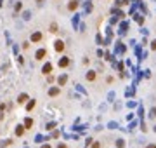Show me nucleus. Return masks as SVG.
I'll list each match as a JSON object with an SVG mask.
<instances>
[{
	"label": "nucleus",
	"mask_w": 156,
	"mask_h": 148,
	"mask_svg": "<svg viewBox=\"0 0 156 148\" xmlns=\"http://www.w3.org/2000/svg\"><path fill=\"white\" fill-rule=\"evenodd\" d=\"M116 146H118V148H123V146H125L123 139H118V141H116Z\"/></svg>",
	"instance_id": "nucleus-13"
},
{
	"label": "nucleus",
	"mask_w": 156,
	"mask_h": 148,
	"mask_svg": "<svg viewBox=\"0 0 156 148\" xmlns=\"http://www.w3.org/2000/svg\"><path fill=\"white\" fill-rule=\"evenodd\" d=\"M76 7H78V2H76V0H71V2H69V5H68V9L69 10H75Z\"/></svg>",
	"instance_id": "nucleus-4"
},
{
	"label": "nucleus",
	"mask_w": 156,
	"mask_h": 148,
	"mask_svg": "<svg viewBox=\"0 0 156 148\" xmlns=\"http://www.w3.org/2000/svg\"><path fill=\"white\" fill-rule=\"evenodd\" d=\"M50 70H52V65H50V63H47V65L43 66V73H50Z\"/></svg>",
	"instance_id": "nucleus-8"
},
{
	"label": "nucleus",
	"mask_w": 156,
	"mask_h": 148,
	"mask_svg": "<svg viewBox=\"0 0 156 148\" xmlns=\"http://www.w3.org/2000/svg\"><path fill=\"white\" fill-rule=\"evenodd\" d=\"M68 65H69V59L68 58H63L61 61H59V66H61V68H64V66H68Z\"/></svg>",
	"instance_id": "nucleus-3"
},
{
	"label": "nucleus",
	"mask_w": 156,
	"mask_h": 148,
	"mask_svg": "<svg viewBox=\"0 0 156 148\" xmlns=\"http://www.w3.org/2000/svg\"><path fill=\"white\" fill-rule=\"evenodd\" d=\"M31 126H33V120H31V118H26V120H24V127L31 129Z\"/></svg>",
	"instance_id": "nucleus-6"
},
{
	"label": "nucleus",
	"mask_w": 156,
	"mask_h": 148,
	"mask_svg": "<svg viewBox=\"0 0 156 148\" xmlns=\"http://www.w3.org/2000/svg\"><path fill=\"white\" fill-rule=\"evenodd\" d=\"M49 94H50V96H57V94H59V87H52L49 91Z\"/></svg>",
	"instance_id": "nucleus-7"
},
{
	"label": "nucleus",
	"mask_w": 156,
	"mask_h": 148,
	"mask_svg": "<svg viewBox=\"0 0 156 148\" xmlns=\"http://www.w3.org/2000/svg\"><path fill=\"white\" fill-rule=\"evenodd\" d=\"M151 49L156 51V40H153V42H151Z\"/></svg>",
	"instance_id": "nucleus-15"
},
{
	"label": "nucleus",
	"mask_w": 156,
	"mask_h": 148,
	"mask_svg": "<svg viewBox=\"0 0 156 148\" xmlns=\"http://www.w3.org/2000/svg\"><path fill=\"white\" fill-rule=\"evenodd\" d=\"M42 148H50V146H49V145H43V146H42Z\"/></svg>",
	"instance_id": "nucleus-20"
},
{
	"label": "nucleus",
	"mask_w": 156,
	"mask_h": 148,
	"mask_svg": "<svg viewBox=\"0 0 156 148\" xmlns=\"http://www.w3.org/2000/svg\"><path fill=\"white\" fill-rule=\"evenodd\" d=\"M50 31H57V24H56V23L50 24Z\"/></svg>",
	"instance_id": "nucleus-14"
},
{
	"label": "nucleus",
	"mask_w": 156,
	"mask_h": 148,
	"mask_svg": "<svg viewBox=\"0 0 156 148\" xmlns=\"http://www.w3.org/2000/svg\"><path fill=\"white\" fill-rule=\"evenodd\" d=\"M54 47H56V51H57V52H61V51H64V42H61V40H57Z\"/></svg>",
	"instance_id": "nucleus-1"
},
{
	"label": "nucleus",
	"mask_w": 156,
	"mask_h": 148,
	"mask_svg": "<svg viewBox=\"0 0 156 148\" xmlns=\"http://www.w3.org/2000/svg\"><path fill=\"white\" fill-rule=\"evenodd\" d=\"M92 148H99V143H94V145H92Z\"/></svg>",
	"instance_id": "nucleus-17"
},
{
	"label": "nucleus",
	"mask_w": 156,
	"mask_h": 148,
	"mask_svg": "<svg viewBox=\"0 0 156 148\" xmlns=\"http://www.w3.org/2000/svg\"><path fill=\"white\" fill-rule=\"evenodd\" d=\"M57 148H66V145H59V146Z\"/></svg>",
	"instance_id": "nucleus-19"
},
{
	"label": "nucleus",
	"mask_w": 156,
	"mask_h": 148,
	"mask_svg": "<svg viewBox=\"0 0 156 148\" xmlns=\"http://www.w3.org/2000/svg\"><path fill=\"white\" fill-rule=\"evenodd\" d=\"M147 148H156V145H147Z\"/></svg>",
	"instance_id": "nucleus-18"
},
{
	"label": "nucleus",
	"mask_w": 156,
	"mask_h": 148,
	"mask_svg": "<svg viewBox=\"0 0 156 148\" xmlns=\"http://www.w3.org/2000/svg\"><path fill=\"white\" fill-rule=\"evenodd\" d=\"M38 4H42V0H38Z\"/></svg>",
	"instance_id": "nucleus-21"
},
{
	"label": "nucleus",
	"mask_w": 156,
	"mask_h": 148,
	"mask_svg": "<svg viewBox=\"0 0 156 148\" xmlns=\"http://www.w3.org/2000/svg\"><path fill=\"white\" fill-rule=\"evenodd\" d=\"M16 134H18V136L23 134V126H18V127H16Z\"/></svg>",
	"instance_id": "nucleus-12"
},
{
	"label": "nucleus",
	"mask_w": 156,
	"mask_h": 148,
	"mask_svg": "<svg viewBox=\"0 0 156 148\" xmlns=\"http://www.w3.org/2000/svg\"><path fill=\"white\" fill-rule=\"evenodd\" d=\"M40 39H42V33H40V31H37V33L31 35V42H38Z\"/></svg>",
	"instance_id": "nucleus-2"
},
{
	"label": "nucleus",
	"mask_w": 156,
	"mask_h": 148,
	"mask_svg": "<svg viewBox=\"0 0 156 148\" xmlns=\"http://www.w3.org/2000/svg\"><path fill=\"white\" fill-rule=\"evenodd\" d=\"M151 117H156V108L151 110Z\"/></svg>",
	"instance_id": "nucleus-16"
},
{
	"label": "nucleus",
	"mask_w": 156,
	"mask_h": 148,
	"mask_svg": "<svg viewBox=\"0 0 156 148\" xmlns=\"http://www.w3.org/2000/svg\"><path fill=\"white\" fill-rule=\"evenodd\" d=\"M96 79V71H88L87 73V80H94Z\"/></svg>",
	"instance_id": "nucleus-9"
},
{
	"label": "nucleus",
	"mask_w": 156,
	"mask_h": 148,
	"mask_svg": "<svg viewBox=\"0 0 156 148\" xmlns=\"http://www.w3.org/2000/svg\"><path fill=\"white\" fill-rule=\"evenodd\" d=\"M26 99H28V96H26V94H21L19 98H18V103H24Z\"/></svg>",
	"instance_id": "nucleus-10"
},
{
	"label": "nucleus",
	"mask_w": 156,
	"mask_h": 148,
	"mask_svg": "<svg viewBox=\"0 0 156 148\" xmlns=\"http://www.w3.org/2000/svg\"><path fill=\"white\" fill-rule=\"evenodd\" d=\"M33 106H35V101H33V99H31V101H29L28 105H26V110H28V112H29V110L33 108Z\"/></svg>",
	"instance_id": "nucleus-11"
},
{
	"label": "nucleus",
	"mask_w": 156,
	"mask_h": 148,
	"mask_svg": "<svg viewBox=\"0 0 156 148\" xmlns=\"http://www.w3.org/2000/svg\"><path fill=\"white\" fill-rule=\"evenodd\" d=\"M47 52H45V49H40L37 51V59H43V56H45Z\"/></svg>",
	"instance_id": "nucleus-5"
}]
</instances>
